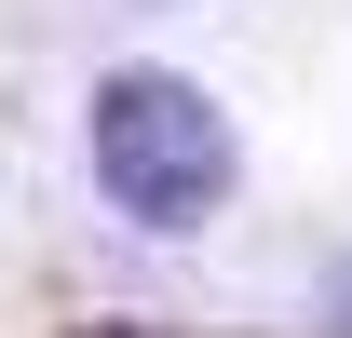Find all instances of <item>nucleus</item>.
<instances>
[{"label":"nucleus","instance_id":"obj_1","mask_svg":"<svg viewBox=\"0 0 352 338\" xmlns=\"http://www.w3.org/2000/svg\"><path fill=\"white\" fill-rule=\"evenodd\" d=\"M82 135H95V190H109L135 230H204V216L230 203V176H244L230 109L204 82H176V68H109Z\"/></svg>","mask_w":352,"mask_h":338}]
</instances>
